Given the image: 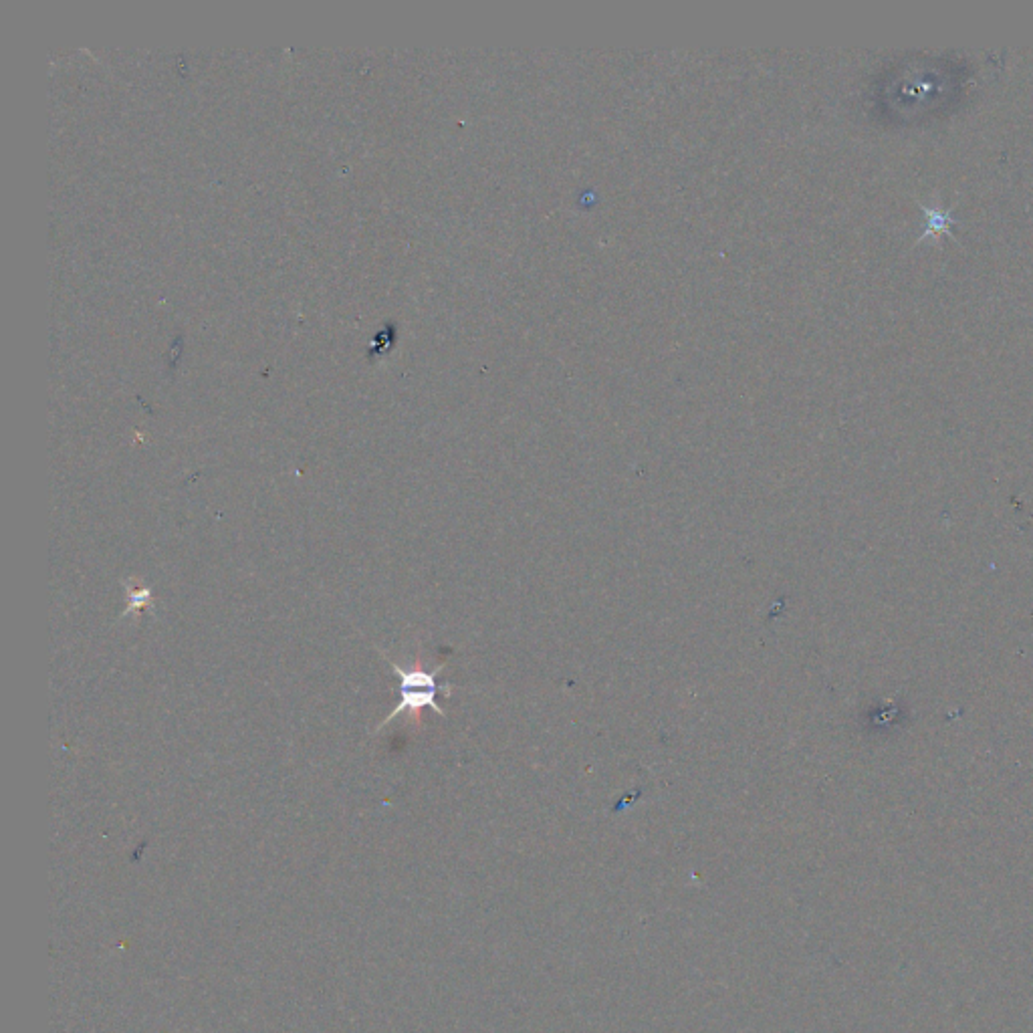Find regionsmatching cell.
<instances>
[{
  "label": "cell",
  "instance_id": "1",
  "mask_svg": "<svg viewBox=\"0 0 1033 1033\" xmlns=\"http://www.w3.org/2000/svg\"><path fill=\"white\" fill-rule=\"evenodd\" d=\"M382 658H386V656L382 654ZM388 662H390L394 674L400 678V701L394 707V711L390 715H386V719H382V723L374 729V733H380L384 727H388L392 721H396V717H400L404 713H408L416 719L422 709H432L436 715L446 717V711L436 703L438 691H442L446 697H450V693H452L450 684L440 686L436 682V676L444 668V664H438L434 670H426L422 666L420 658H416V662L410 668H402L400 664H396L392 660H388Z\"/></svg>",
  "mask_w": 1033,
  "mask_h": 1033
},
{
  "label": "cell",
  "instance_id": "2",
  "mask_svg": "<svg viewBox=\"0 0 1033 1033\" xmlns=\"http://www.w3.org/2000/svg\"><path fill=\"white\" fill-rule=\"evenodd\" d=\"M124 588L128 592V608L126 612L122 614V618L126 616H132L140 610H152L154 608V600H152V590L146 588V586H136V580H124Z\"/></svg>",
  "mask_w": 1033,
  "mask_h": 1033
},
{
  "label": "cell",
  "instance_id": "3",
  "mask_svg": "<svg viewBox=\"0 0 1033 1033\" xmlns=\"http://www.w3.org/2000/svg\"><path fill=\"white\" fill-rule=\"evenodd\" d=\"M931 214H933V222H931V231H935V228H937V231H941V228H943V226L947 224V216H943L941 212H933V210H931Z\"/></svg>",
  "mask_w": 1033,
  "mask_h": 1033
}]
</instances>
